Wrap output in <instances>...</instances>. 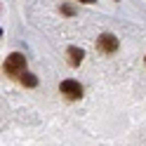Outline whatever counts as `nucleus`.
<instances>
[{"label":"nucleus","instance_id":"1","mask_svg":"<svg viewBox=\"0 0 146 146\" xmlns=\"http://www.w3.org/2000/svg\"><path fill=\"white\" fill-rule=\"evenodd\" d=\"M5 73L7 76H12V78H17V76H24L26 73V57L24 54H19V52H12L10 57L5 59Z\"/></svg>","mask_w":146,"mask_h":146},{"label":"nucleus","instance_id":"6","mask_svg":"<svg viewBox=\"0 0 146 146\" xmlns=\"http://www.w3.org/2000/svg\"><path fill=\"white\" fill-rule=\"evenodd\" d=\"M61 12H64V14H68V17H71V14H73V7H71V5H64V7H61Z\"/></svg>","mask_w":146,"mask_h":146},{"label":"nucleus","instance_id":"2","mask_svg":"<svg viewBox=\"0 0 146 146\" xmlns=\"http://www.w3.org/2000/svg\"><path fill=\"white\" fill-rule=\"evenodd\" d=\"M59 90H61V94L66 97V99H80L83 97V85L78 83V80H61V85H59Z\"/></svg>","mask_w":146,"mask_h":146},{"label":"nucleus","instance_id":"4","mask_svg":"<svg viewBox=\"0 0 146 146\" xmlns=\"http://www.w3.org/2000/svg\"><path fill=\"white\" fill-rule=\"evenodd\" d=\"M68 64L71 66H80V61H83V57H85V52L80 50V47H68Z\"/></svg>","mask_w":146,"mask_h":146},{"label":"nucleus","instance_id":"5","mask_svg":"<svg viewBox=\"0 0 146 146\" xmlns=\"http://www.w3.org/2000/svg\"><path fill=\"white\" fill-rule=\"evenodd\" d=\"M19 78H21V85H26V87H35L38 85V78H35L33 73H29V71H26L24 76H19Z\"/></svg>","mask_w":146,"mask_h":146},{"label":"nucleus","instance_id":"7","mask_svg":"<svg viewBox=\"0 0 146 146\" xmlns=\"http://www.w3.org/2000/svg\"><path fill=\"white\" fill-rule=\"evenodd\" d=\"M80 3H94V0H80Z\"/></svg>","mask_w":146,"mask_h":146},{"label":"nucleus","instance_id":"3","mask_svg":"<svg viewBox=\"0 0 146 146\" xmlns=\"http://www.w3.org/2000/svg\"><path fill=\"white\" fill-rule=\"evenodd\" d=\"M97 47H99V52H104V54H113L118 50V38L111 35V33H104V35H99Z\"/></svg>","mask_w":146,"mask_h":146}]
</instances>
